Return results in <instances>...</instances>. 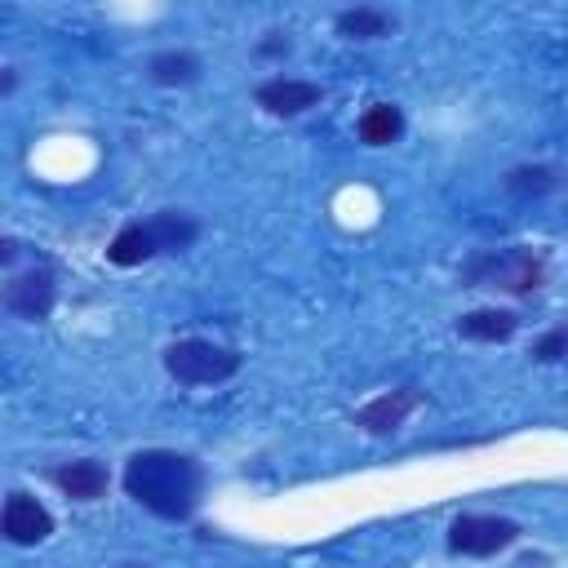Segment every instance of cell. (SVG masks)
<instances>
[{"mask_svg":"<svg viewBox=\"0 0 568 568\" xmlns=\"http://www.w3.org/2000/svg\"><path fill=\"white\" fill-rule=\"evenodd\" d=\"M124 493L160 519H186L200 501V466L173 448H142L124 466Z\"/></svg>","mask_w":568,"mask_h":568,"instance_id":"cell-1","label":"cell"},{"mask_svg":"<svg viewBox=\"0 0 568 568\" xmlns=\"http://www.w3.org/2000/svg\"><path fill=\"white\" fill-rule=\"evenodd\" d=\"M164 368L182 386H217L240 373V351L222 342H204V337H182L164 351Z\"/></svg>","mask_w":568,"mask_h":568,"instance_id":"cell-2","label":"cell"},{"mask_svg":"<svg viewBox=\"0 0 568 568\" xmlns=\"http://www.w3.org/2000/svg\"><path fill=\"white\" fill-rule=\"evenodd\" d=\"M466 284H488L501 293H532L546 280V266L528 248H501V253H479L466 262Z\"/></svg>","mask_w":568,"mask_h":568,"instance_id":"cell-3","label":"cell"},{"mask_svg":"<svg viewBox=\"0 0 568 568\" xmlns=\"http://www.w3.org/2000/svg\"><path fill=\"white\" fill-rule=\"evenodd\" d=\"M515 537H519V524L506 515H457L448 524V550L470 555V559H488V555L506 550Z\"/></svg>","mask_w":568,"mask_h":568,"instance_id":"cell-4","label":"cell"},{"mask_svg":"<svg viewBox=\"0 0 568 568\" xmlns=\"http://www.w3.org/2000/svg\"><path fill=\"white\" fill-rule=\"evenodd\" d=\"M53 302H58V284L49 266H27L4 284V311H13L18 320H44Z\"/></svg>","mask_w":568,"mask_h":568,"instance_id":"cell-5","label":"cell"},{"mask_svg":"<svg viewBox=\"0 0 568 568\" xmlns=\"http://www.w3.org/2000/svg\"><path fill=\"white\" fill-rule=\"evenodd\" d=\"M0 528H4V541H13V546H36V541H44V537L53 532V515H49L36 497H27V493H9V497H4Z\"/></svg>","mask_w":568,"mask_h":568,"instance_id":"cell-6","label":"cell"},{"mask_svg":"<svg viewBox=\"0 0 568 568\" xmlns=\"http://www.w3.org/2000/svg\"><path fill=\"white\" fill-rule=\"evenodd\" d=\"M422 404V395L413 386H399V390H386L377 399H368L364 408H355V426H364L368 435H390L395 426H404V417Z\"/></svg>","mask_w":568,"mask_h":568,"instance_id":"cell-7","label":"cell"},{"mask_svg":"<svg viewBox=\"0 0 568 568\" xmlns=\"http://www.w3.org/2000/svg\"><path fill=\"white\" fill-rule=\"evenodd\" d=\"M320 102V84L315 80H293V75H275L266 84H257V106L271 115H302Z\"/></svg>","mask_w":568,"mask_h":568,"instance_id":"cell-8","label":"cell"},{"mask_svg":"<svg viewBox=\"0 0 568 568\" xmlns=\"http://www.w3.org/2000/svg\"><path fill=\"white\" fill-rule=\"evenodd\" d=\"M53 484H58L71 501H98V497L106 493L111 475H106L102 462H93V457H75V462L53 466Z\"/></svg>","mask_w":568,"mask_h":568,"instance_id":"cell-9","label":"cell"},{"mask_svg":"<svg viewBox=\"0 0 568 568\" xmlns=\"http://www.w3.org/2000/svg\"><path fill=\"white\" fill-rule=\"evenodd\" d=\"M515 328H519V315L497 311V306H479L457 320V337H466V342H510Z\"/></svg>","mask_w":568,"mask_h":568,"instance_id":"cell-10","label":"cell"},{"mask_svg":"<svg viewBox=\"0 0 568 568\" xmlns=\"http://www.w3.org/2000/svg\"><path fill=\"white\" fill-rule=\"evenodd\" d=\"M155 253H160V244H155L151 222H129V226H120V231L111 235V244H106V262H115V266H142V262L155 257Z\"/></svg>","mask_w":568,"mask_h":568,"instance_id":"cell-11","label":"cell"},{"mask_svg":"<svg viewBox=\"0 0 568 568\" xmlns=\"http://www.w3.org/2000/svg\"><path fill=\"white\" fill-rule=\"evenodd\" d=\"M333 27H337V36H346V40H382V36L395 31V13L377 9V4H355V9H342V13L333 18Z\"/></svg>","mask_w":568,"mask_h":568,"instance_id":"cell-12","label":"cell"},{"mask_svg":"<svg viewBox=\"0 0 568 568\" xmlns=\"http://www.w3.org/2000/svg\"><path fill=\"white\" fill-rule=\"evenodd\" d=\"M146 75L155 84H191L200 75V58L191 49H164V53H155L146 62Z\"/></svg>","mask_w":568,"mask_h":568,"instance_id":"cell-13","label":"cell"},{"mask_svg":"<svg viewBox=\"0 0 568 568\" xmlns=\"http://www.w3.org/2000/svg\"><path fill=\"white\" fill-rule=\"evenodd\" d=\"M399 133H404V115H399V106H390V102H373V106L359 115V138H364L368 146H390Z\"/></svg>","mask_w":568,"mask_h":568,"instance_id":"cell-14","label":"cell"},{"mask_svg":"<svg viewBox=\"0 0 568 568\" xmlns=\"http://www.w3.org/2000/svg\"><path fill=\"white\" fill-rule=\"evenodd\" d=\"M146 222H151V231H155L160 253H178V248H186V244L200 235L195 217H186V213H178V209H160V213L146 217Z\"/></svg>","mask_w":568,"mask_h":568,"instance_id":"cell-15","label":"cell"},{"mask_svg":"<svg viewBox=\"0 0 568 568\" xmlns=\"http://www.w3.org/2000/svg\"><path fill=\"white\" fill-rule=\"evenodd\" d=\"M555 186H559V173L546 164H524V169L506 173V191H515V195H546Z\"/></svg>","mask_w":568,"mask_h":568,"instance_id":"cell-16","label":"cell"},{"mask_svg":"<svg viewBox=\"0 0 568 568\" xmlns=\"http://www.w3.org/2000/svg\"><path fill=\"white\" fill-rule=\"evenodd\" d=\"M564 355H568V328H550L532 342V359H541V364H555Z\"/></svg>","mask_w":568,"mask_h":568,"instance_id":"cell-17","label":"cell"},{"mask_svg":"<svg viewBox=\"0 0 568 568\" xmlns=\"http://www.w3.org/2000/svg\"><path fill=\"white\" fill-rule=\"evenodd\" d=\"M288 49H293V40H288L284 31H271V40H262V44H257V53H262V58H271V53H288Z\"/></svg>","mask_w":568,"mask_h":568,"instance_id":"cell-18","label":"cell"},{"mask_svg":"<svg viewBox=\"0 0 568 568\" xmlns=\"http://www.w3.org/2000/svg\"><path fill=\"white\" fill-rule=\"evenodd\" d=\"M124 568H138V564H124Z\"/></svg>","mask_w":568,"mask_h":568,"instance_id":"cell-19","label":"cell"}]
</instances>
